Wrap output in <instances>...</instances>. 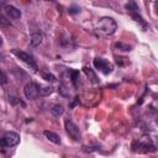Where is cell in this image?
<instances>
[{
    "label": "cell",
    "mask_w": 158,
    "mask_h": 158,
    "mask_svg": "<svg viewBox=\"0 0 158 158\" xmlns=\"http://www.w3.org/2000/svg\"><path fill=\"white\" fill-rule=\"evenodd\" d=\"M95 30L100 36H110L115 33V31L117 30V23L112 17L104 16V17H100L99 21L96 22Z\"/></svg>",
    "instance_id": "obj_1"
},
{
    "label": "cell",
    "mask_w": 158,
    "mask_h": 158,
    "mask_svg": "<svg viewBox=\"0 0 158 158\" xmlns=\"http://www.w3.org/2000/svg\"><path fill=\"white\" fill-rule=\"evenodd\" d=\"M11 52H12V54H15L20 60H22L23 63H26L27 65H30L32 69L37 70V64H36L35 59H33L28 53H26V52H23V51H20V49H12Z\"/></svg>",
    "instance_id": "obj_2"
},
{
    "label": "cell",
    "mask_w": 158,
    "mask_h": 158,
    "mask_svg": "<svg viewBox=\"0 0 158 158\" xmlns=\"http://www.w3.org/2000/svg\"><path fill=\"white\" fill-rule=\"evenodd\" d=\"M64 128L67 131V133L75 141H79L80 137H81V133H80V130L79 127L72 121V120H65L64 121Z\"/></svg>",
    "instance_id": "obj_3"
},
{
    "label": "cell",
    "mask_w": 158,
    "mask_h": 158,
    "mask_svg": "<svg viewBox=\"0 0 158 158\" xmlns=\"http://www.w3.org/2000/svg\"><path fill=\"white\" fill-rule=\"evenodd\" d=\"M93 64H94V67L98 69V70H100L102 74H105V75H107V74H110L111 72H112V65L107 62V60H105V59H102V58H95L94 60H93Z\"/></svg>",
    "instance_id": "obj_4"
},
{
    "label": "cell",
    "mask_w": 158,
    "mask_h": 158,
    "mask_svg": "<svg viewBox=\"0 0 158 158\" xmlns=\"http://www.w3.org/2000/svg\"><path fill=\"white\" fill-rule=\"evenodd\" d=\"M1 142H2V144L6 146V147H14V146H16V144L20 143V135L16 133V132H12V131L6 132V133L4 135Z\"/></svg>",
    "instance_id": "obj_5"
},
{
    "label": "cell",
    "mask_w": 158,
    "mask_h": 158,
    "mask_svg": "<svg viewBox=\"0 0 158 158\" xmlns=\"http://www.w3.org/2000/svg\"><path fill=\"white\" fill-rule=\"evenodd\" d=\"M23 94H25V96L27 99L33 100L40 95V86L37 84H35V83H28L23 88Z\"/></svg>",
    "instance_id": "obj_6"
},
{
    "label": "cell",
    "mask_w": 158,
    "mask_h": 158,
    "mask_svg": "<svg viewBox=\"0 0 158 158\" xmlns=\"http://www.w3.org/2000/svg\"><path fill=\"white\" fill-rule=\"evenodd\" d=\"M4 12L9 19H12V20H17V19L21 17V11L14 5H5L4 6Z\"/></svg>",
    "instance_id": "obj_7"
},
{
    "label": "cell",
    "mask_w": 158,
    "mask_h": 158,
    "mask_svg": "<svg viewBox=\"0 0 158 158\" xmlns=\"http://www.w3.org/2000/svg\"><path fill=\"white\" fill-rule=\"evenodd\" d=\"M83 72L86 74V77L89 78V80H90L93 84H98V83H99V79H98V77H96V74H95L94 69H91L90 67L85 65V67L83 68Z\"/></svg>",
    "instance_id": "obj_8"
},
{
    "label": "cell",
    "mask_w": 158,
    "mask_h": 158,
    "mask_svg": "<svg viewBox=\"0 0 158 158\" xmlns=\"http://www.w3.org/2000/svg\"><path fill=\"white\" fill-rule=\"evenodd\" d=\"M43 135L46 136V138H47L48 141H51V142H53V143H56V144H59V143H60V137H59L56 132L46 130V131L43 132Z\"/></svg>",
    "instance_id": "obj_9"
},
{
    "label": "cell",
    "mask_w": 158,
    "mask_h": 158,
    "mask_svg": "<svg viewBox=\"0 0 158 158\" xmlns=\"http://www.w3.org/2000/svg\"><path fill=\"white\" fill-rule=\"evenodd\" d=\"M42 40H43L42 33L35 32V33H32V35L30 36V44L33 46V47H36V46H38V44L42 42Z\"/></svg>",
    "instance_id": "obj_10"
},
{
    "label": "cell",
    "mask_w": 158,
    "mask_h": 158,
    "mask_svg": "<svg viewBox=\"0 0 158 158\" xmlns=\"http://www.w3.org/2000/svg\"><path fill=\"white\" fill-rule=\"evenodd\" d=\"M63 112H64V109H63V106L59 105V104H56V105H53V106L51 107V114H52L53 116H56V117L63 115Z\"/></svg>",
    "instance_id": "obj_11"
},
{
    "label": "cell",
    "mask_w": 158,
    "mask_h": 158,
    "mask_svg": "<svg viewBox=\"0 0 158 158\" xmlns=\"http://www.w3.org/2000/svg\"><path fill=\"white\" fill-rule=\"evenodd\" d=\"M125 7H126V10L132 15V14H136V12H138V6H137V4L136 2H133V1H131V2H127L126 5H125Z\"/></svg>",
    "instance_id": "obj_12"
},
{
    "label": "cell",
    "mask_w": 158,
    "mask_h": 158,
    "mask_svg": "<svg viewBox=\"0 0 158 158\" xmlns=\"http://www.w3.org/2000/svg\"><path fill=\"white\" fill-rule=\"evenodd\" d=\"M53 90H54V88L53 86H51V85H46V86H42V88H40V94H42V95H49V94H52L53 93Z\"/></svg>",
    "instance_id": "obj_13"
},
{
    "label": "cell",
    "mask_w": 158,
    "mask_h": 158,
    "mask_svg": "<svg viewBox=\"0 0 158 158\" xmlns=\"http://www.w3.org/2000/svg\"><path fill=\"white\" fill-rule=\"evenodd\" d=\"M115 47H116V48H118V49H121V51H125V52H128V51H131V49H132V47H131V46L125 44V43H122V42H117V43L115 44Z\"/></svg>",
    "instance_id": "obj_14"
},
{
    "label": "cell",
    "mask_w": 158,
    "mask_h": 158,
    "mask_svg": "<svg viewBox=\"0 0 158 158\" xmlns=\"http://www.w3.org/2000/svg\"><path fill=\"white\" fill-rule=\"evenodd\" d=\"M42 78H43L46 81H51V83L56 81V77H54L53 74H51V73H42Z\"/></svg>",
    "instance_id": "obj_15"
},
{
    "label": "cell",
    "mask_w": 158,
    "mask_h": 158,
    "mask_svg": "<svg viewBox=\"0 0 158 158\" xmlns=\"http://www.w3.org/2000/svg\"><path fill=\"white\" fill-rule=\"evenodd\" d=\"M70 79H72V83L73 84H77V80H78V77H79V70H70Z\"/></svg>",
    "instance_id": "obj_16"
},
{
    "label": "cell",
    "mask_w": 158,
    "mask_h": 158,
    "mask_svg": "<svg viewBox=\"0 0 158 158\" xmlns=\"http://www.w3.org/2000/svg\"><path fill=\"white\" fill-rule=\"evenodd\" d=\"M79 11H80V7L77 6V5H72V6L69 7V10H68V12H69L70 15H75V14H78Z\"/></svg>",
    "instance_id": "obj_17"
},
{
    "label": "cell",
    "mask_w": 158,
    "mask_h": 158,
    "mask_svg": "<svg viewBox=\"0 0 158 158\" xmlns=\"http://www.w3.org/2000/svg\"><path fill=\"white\" fill-rule=\"evenodd\" d=\"M7 83V75L0 69V84H5Z\"/></svg>",
    "instance_id": "obj_18"
},
{
    "label": "cell",
    "mask_w": 158,
    "mask_h": 158,
    "mask_svg": "<svg viewBox=\"0 0 158 158\" xmlns=\"http://www.w3.org/2000/svg\"><path fill=\"white\" fill-rule=\"evenodd\" d=\"M58 90H59V93H60V94H62V95H63V96H68V95H69V94H68V93H67V89H65V88H64V86H63V85H60V86H59V89H58Z\"/></svg>",
    "instance_id": "obj_19"
},
{
    "label": "cell",
    "mask_w": 158,
    "mask_h": 158,
    "mask_svg": "<svg viewBox=\"0 0 158 158\" xmlns=\"http://www.w3.org/2000/svg\"><path fill=\"white\" fill-rule=\"evenodd\" d=\"M2 46V38H1V36H0V47Z\"/></svg>",
    "instance_id": "obj_20"
}]
</instances>
